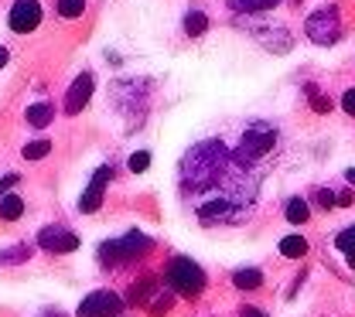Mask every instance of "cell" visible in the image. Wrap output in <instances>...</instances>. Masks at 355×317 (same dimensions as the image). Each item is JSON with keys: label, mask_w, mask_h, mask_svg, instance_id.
<instances>
[{"label": "cell", "mask_w": 355, "mask_h": 317, "mask_svg": "<svg viewBox=\"0 0 355 317\" xmlns=\"http://www.w3.org/2000/svg\"><path fill=\"white\" fill-rule=\"evenodd\" d=\"M92 75L83 72V75H76V82L69 86V96H65V113L69 116H76V113H83V106H86L89 99H92Z\"/></svg>", "instance_id": "obj_10"}, {"label": "cell", "mask_w": 355, "mask_h": 317, "mask_svg": "<svg viewBox=\"0 0 355 317\" xmlns=\"http://www.w3.org/2000/svg\"><path fill=\"white\" fill-rule=\"evenodd\" d=\"M277 147V127H270V123H253V127H246V134H243V140H239V157L246 161V164H253V161H260V157H266L270 150Z\"/></svg>", "instance_id": "obj_4"}, {"label": "cell", "mask_w": 355, "mask_h": 317, "mask_svg": "<svg viewBox=\"0 0 355 317\" xmlns=\"http://www.w3.org/2000/svg\"><path fill=\"white\" fill-rule=\"evenodd\" d=\"M239 317H266V314L260 311V307H243V311H239Z\"/></svg>", "instance_id": "obj_28"}, {"label": "cell", "mask_w": 355, "mask_h": 317, "mask_svg": "<svg viewBox=\"0 0 355 317\" xmlns=\"http://www.w3.org/2000/svg\"><path fill=\"white\" fill-rule=\"evenodd\" d=\"M280 253L291 256V260H301V256L308 253V242H304L301 235H284V239H280Z\"/></svg>", "instance_id": "obj_17"}, {"label": "cell", "mask_w": 355, "mask_h": 317, "mask_svg": "<svg viewBox=\"0 0 355 317\" xmlns=\"http://www.w3.org/2000/svg\"><path fill=\"white\" fill-rule=\"evenodd\" d=\"M83 10H86V0H58V14H62L65 21L83 17Z\"/></svg>", "instance_id": "obj_20"}, {"label": "cell", "mask_w": 355, "mask_h": 317, "mask_svg": "<svg viewBox=\"0 0 355 317\" xmlns=\"http://www.w3.org/2000/svg\"><path fill=\"white\" fill-rule=\"evenodd\" d=\"M127 164H130V171H133V174H144V171L150 167V154H147V150H137V154H133V157L127 161Z\"/></svg>", "instance_id": "obj_23"}, {"label": "cell", "mask_w": 355, "mask_h": 317, "mask_svg": "<svg viewBox=\"0 0 355 317\" xmlns=\"http://www.w3.org/2000/svg\"><path fill=\"white\" fill-rule=\"evenodd\" d=\"M31 256V246H14V249H3L0 253V263L3 266H14V263H24Z\"/></svg>", "instance_id": "obj_19"}, {"label": "cell", "mask_w": 355, "mask_h": 317, "mask_svg": "<svg viewBox=\"0 0 355 317\" xmlns=\"http://www.w3.org/2000/svg\"><path fill=\"white\" fill-rule=\"evenodd\" d=\"M48 150H51V143H48V140H35V143H28V147H24V157H28V161H42Z\"/></svg>", "instance_id": "obj_22"}, {"label": "cell", "mask_w": 355, "mask_h": 317, "mask_svg": "<svg viewBox=\"0 0 355 317\" xmlns=\"http://www.w3.org/2000/svg\"><path fill=\"white\" fill-rule=\"evenodd\" d=\"M342 109H345L349 116H355V89H349L345 96H342Z\"/></svg>", "instance_id": "obj_26"}, {"label": "cell", "mask_w": 355, "mask_h": 317, "mask_svg": "<svg viewBox=\"0 0 355 317\" xmlns=\"http://www.w3.org/2000/svg\"><path fill=\"white\" fill-rule=\"evenodd\" d=\"M7 24H10V31H17V35L35 31V28L42 24V3H38V0H14V7H10V14H7Z\"/></svg>", "instance_id": "obj_7"}, {"label": "cell", "mask_w": 355, "mask_h": 317, "mask_svg": "<svg viewBox=\"0 0 355 317\" xmlns=\"http://www.w3.org/2000/svg\"><path fill=\"white\" fill-rule=\"evenodd\" d=\"M150 239L144 235V232H127V235H120V239H110V242H103L99 246V260L106 263V266H120V263H127V260H137L140 253H150Z\"/></svg>", "instance_id": "obj_3"}, {"label": "cell", "mask_w": 355, "mask_h": 317, "mask_svg": "<svg viewBox=\"0 0 355 317\" xmlns=\"http://www.w3.org/2000/svg\"><path fill=\"white\" fill-rule=\"evenodd\" d=\"M277 3L280 0H229V7L239 14H263V10H273Z\"/></svg>", "instance_id": "obj_13"}, {"label": "cell", "mask_w": 355, "mask_h": 317, "mask_svg": "<svg viewBox=\"0 0 355 317\" xmlns=\"http://www.w3.org/2000/svg\"><path fill=\"white\" fill-rule=\"evenodd\" d=\"M17 184V174H7L3 181H0V191H7V188H14Z\"/></svg>", "instance_id": "obj_29"}, {"label": "cell", "mask_w": 355, "mask_h": 317, "mask_svg": "<svg viewBox=\"0 0 355 317\" xmlns=\"http://www.w3.org/2000/svg\"><path fill=\"white\" fill-rule=\"evenodd\" d=\"M120 314H123V300L113 290H92L79 304V317H120Z\"/></svg>", "instance_id": "obj_6"}, {"label": "cell", "mask_w": 355, "mask_h": 317, "mask_svg": "<svg viewBox=\"0 0 355 317\" xmlns=\"http://www.w3.org/2000/svg\"><path fill=\"white\" fill-rule=\"evenodd\" d=\"M110 178H113V167H110V164H103V167L92 174V181H89V188L83 191V198H79V212L92 215V212L103 205V191H106Z\"/></svg>", "instance_id": "obj_9"}, {"label": "cell", "mask_w": 355, "mask_h": 317, "mask_svg": "<svg viewBox=\"0 0 355 317\" xmlns=\"http://www.w3.org/2000/svg\"><path fill=\"white\" fill-rule=\"evenodd\" d=\"M345 178H349V184H352V188H355V167H352V171H349V174H345Z\"/></svg>", "instance_id": "obj_31"}, {"label": "cell", "mask_w": 355, "mask_h": 317, "mask_svg": "<svg viewBox=\"0 0 355 317\" xmlns=\"http://www.w3.org/2000/svg\"><path fill=\"white\" fill-rule=\"evenodd\" d=\"M168 287L175 290L178 297H202V290H205V273L198 263H191L188 256H178L171 260V266H168Z\"/></svg>", "instance_id": "obj_2"}, {"label": "cell", "mask_w": 355, "mask_h": 317, "mask_svg": "<svg viewBox=\"0 0 355 317\" xmlns=\"http://www.w3.org/2000/svg\"><path fill=\"white\" fill-rule=\"evenodd\" d=\"M154 290H157V287H154V280H140V283H133L130 300L133 304H147V297H150Z\"/></svg>", "instance_id": "obj_21"}, {"label": "cell", "mask_w": 355, "mask_h": 317, "mask_svg": "<svg viewBox=\"0 0 355 317\" xmlns=\"http://www.w3.org/2000/svg\"><path fill=\"white\" fill-rule=\"evenodd\" d=\"M24 120H28V127H48L51 120H55V109H51V102H35V106H28L24 109Z\"/></svg>", "instance_id": "obj_11"}, {"label": "cell", "mask_w": 355, "mask_h": 317, "mask_svg": "<svg viewBox=\"0 0 355 317\" xmlns=\"http://www.w3.org/2000/svg\"><path fill=\"white\" fill-rule=\"evenodd\" d=\"M335 249L345 256V263H349V266H355V226L342 228V232L335 235Z\"/></svg>", "instance_id": "obj_12"}, {"label": "cell", "mask_w": 355, "mask_h": 317, "mask_svg": "<svg viewBox=\"0 0 355 317\" xmlns=\"http://www.w3.org/2000/svg\"><path fill=\"white\" fill-rule=\"evenodd\" d=\"M24 215V201L17 198V194H3L0 198V219L3 222H14V219H21Z\"/></svg>", "instance_id": "obj_14"}, {"label": "cell", "mask_w": 355, "mask_h": 317, "mask_svg": "<svg viewBox=\"0 0 355 317\" xmlns=\"http://www.w3.org/2000/svg\"><path fill=\"white\" fill-rule=\"evenodd\" d=\"M318 201H321L324 208H335V201H338V198H335V191H318Z\"/></svg>", "instance_id": "obj_27"}, {"label": "cell", "mask_w": 355, "mask_h": 317, "mask_svg": "<svg viewBox=\"0 0 355 317\" xmlns=\"http://www.w3.org/2000/svg\"><path fill=\"white\" fill-rule=\"evenodd\" d=\"M171 304H175V297H171V293H161V297L150 304V314H154V317H164L168 311H171Z\"/></svg>", "instance_id": "obj_24"}, {"label": "cell", "mask_w": 355, "mask_h": 317, "mask_svg": "<svg viewBox=\"0 0 355 317\" xmlns=\"http://www.w3.org/2000/svg\"><path fill=\"white\" fill-rule=\"evenodd\" d=\"M304 35H308L314 45H335L338 35H342V17H338V7H321L314 10L304 24Z\"/></svg>", "instance_id": "obj_5"}, {"label": "cell", "mask_w": 355, "mask_h": 317, "mask_svg": "<svg viewBox=\"0 0 355 317\" xmlns=\"http://www.w3.org/2000/svg\"><path fill=\"white\" fill-rule=\"evenodd\" d=\"M253 167L222 140L195 143L181 161V194L202 222H239L257 201Z\"/></svg>", "instance_id": "obj_1"}, {"label": "cell", "mask_w": 355, "mask_h": 317, "mask_svg": "<svg viewBox=\"0 0 355 317\" xmlns=\"http://www.w3.org/2000/svg\"><path fill=\"white\" fill-rule=\"evenodd\" d=\"M311 109H314V113H328V109H331V102H328L321 92L311 89Z\"/></svg>", "instance_id": "obj_25"}, {"label": "cell", "mask_w": 355, "mask_h": 317, "mask_svg": "<svg viewBox=\"0 0 355 317\" xmlns=\"http://www.w3.org/2000/svg\"><path fill=\"white\" fill-rule=\"evenodd\" d=\"M184 31H188L191 38L205 35V31H209V17H205L202 10H188V14H184Z\"/></svg>", "instance_id": "obj_16"}, {"label": "cell", "mask_w": 355, "mask_h": 317, "mask_svg": "<svg viewBox=\"0 0 355 317\" xmlns=\"http://www.w3.org/2000/svg\"><path fill=\"white\" fill-rule=\"evenodd\" d=\"M38 246L48 249V253H76L79 249V235L62 226H48L38 232Z\"/></svg>", "instance_id": "obj_8"}, {"label": "cell", "mask_w": 355, "mask_h": 317, "mask_svg": "<svg viewBox=\"0 0 355 317\" xmlns=\"http://www.w3.org/2000/svg\"><path fill=\"white\" fill-rule=\"evenodd\" d=\"M232 283H236L239 290H257V287H263V273L260 270H236L232 273Z\"/></svg>", "instance_id": "obj_15"}, {"label": "cell", "mask_w": 355, "mask_h": 317, "mask_svg": "<svg viewBox=\"0 0 355 317\" xmlns=\"http://www.w3.org/2000/svg\"><path fill=\"white\" fill-rule=\"evenodd\" d=\"M308 215H311V208H308V201H304V198H291V201H287V222L304 226V222H308Z\"/></svg>", "instance_id": "obj_18"}, {"label": "cell", "mask_w": 355, "mask_h": 317, "mask_svg": "<svg viewBox=\"0 0 355 317\" xmlns=\"http://www.w3.org/2000/svg\"><path fill=\"white\" fill-rule=\"evenodd\" d=\"M7 58H10V55H7V48H0V69L7 65Z\"/></svg>", "instance_id": "obj_30"}]
</instances>
